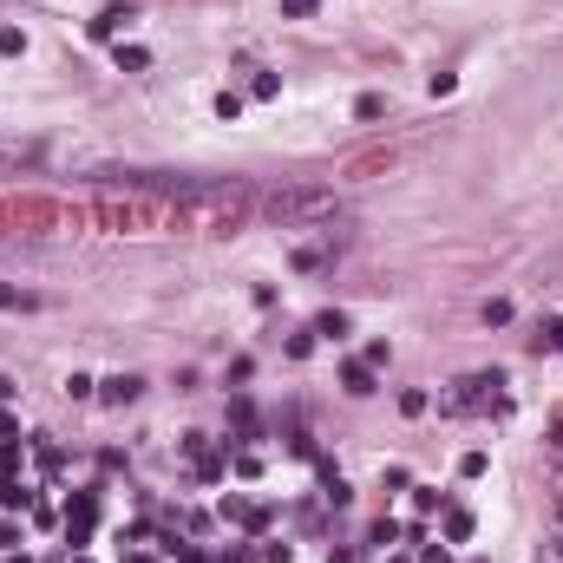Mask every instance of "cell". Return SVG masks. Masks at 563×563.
<instances>
[{"label": "cell", "mask_w": 563, "mask_h": 563, "mask_svg": "<svg viewBox=\"0 0 563 563\" xmlns=\"http://www.w3.org/2000/svg\"><path fill=\"white\" fill-rule=\"evenodd\" d=\"M86 223L112 236H177V197H98Z\"/></svg>", "instance_id": "1"}, {"label": "cell", "mask_w": 563, "mask_h": 563, "mask_svg": "<svg viewBox=\"0 0 563 563\" xmlns=\"http://www.w3.org/2000/svg\"><path fill=\"white\" fill-rule=\"evenodd\" d=\"M400 164H406V151H400V144H380V151H360V158H347V171H341V177H354V184H360V177L400 171Z\"/></svg>", "instance_id": "3"}, {"label": "cell", "mask_w": 563, "mask_h": 563, "mask_svg": "<svg viewBox=\"0 0 563 563\" xmlns=\"http://www.w3.org/2000/svg\"><path fill=\"white\" fill-rule=\"evenodd\" d=\"M125 20H138V13H131V7H112V13H105V20H98V33H119Z\"/></svg>", "instance_id": "5"}, {"label": "cell", "mask_w": 563, "mask_h": 563, "mask_svg": "<svg viewBox=\"0 0 563 563\" xmlns=\"http://www.w3.org/2000/svg\"><path fill=\"white\" fill-rule=\"evenodd\" d=\"M256 217H262V223H275V229H314V223H335V217H341V190H335V184H275V190H262Z\"/></svg>", "instance_id": "2"}, {"label": "cell", "mask_w": 563, "mask_h": 563, "mask_svg": "<svg viewBox=\"0 0 563 563\" xmlns=\"http://www.w3.org/2000/svg\"><path fill=\"white\" fill-rule=\"evenodd\" d=\"M138 393H144V380H138V374H119V380H105V400H119V406H125V400H138Z\"/></svg>", "instance_id": "4"}, {"label": "cell", "mask_w": 563, "mask_h": 563, "mask_svg": "<svg viewBox=\"0 0 563 563\" xmlns=\"http://www.w3.org/2000/svg\"><path fill=\"white\" fill-rule=\"evenodd\" d=\"M347 393H374V374L367 367H347Z\"/></svg>", "instance_id": "6"}, {"label": "cell", "mask_w": 563, "mask_h": 563, "mask_svg": "<svg viewBox=\"0 0 563 563\" xmlns=\"http://www.w3.org/2000/svg\"><path fill=\"white\" fill-rule=\"evenodd\" d=\"M544 347H563V321H551V328H544Z\"/></svg>", "instance_id": "7"}]
</instances>
